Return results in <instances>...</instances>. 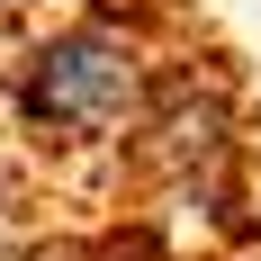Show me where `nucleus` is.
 Returning <instances> with one entry per match:
<instances>
[{"label":"nucleus","mask_w":261,"mask_h":261,"mask_svg":"<svg viewBox=\"0 0 261 261\" xmlns=\"http://www.w3.org/2000/svg\"><path fill=\"white\" fill-rule=\"evenodd\" d=\"M153 108V63L117 18H63L18 54V117L45 144H108Z\"/></svg>","instance_id":"f257e3e1"}]
</instances>
